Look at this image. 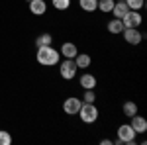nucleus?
<instances>
[{
  "label": "nucleus",
  "mask_w": 147,
  "mask_h": 145,
  "mask_svg": "<svg viewBox=\"0 0 147 145\" xmlns=\"http://www.w3.org/2000/svg\"><path fill=\"white\" fill-rule=\"evenodd\" d=\"M30 12L34 16H43L47 12V2L45 0H32L30 2Z\"/></svg>",
  "instance_id": "obj_12"
},
{
  "label": "nucleus",
  "mask_w": 147,
  "mask_h": 145,
  "mask_svg": "<svg viewBox=\"0 0 147 145\" xmlns=\"http://www.w3.org/2000/svg\"><path fill=\"white\" fill-rule=\"evenodd\" d=\"M73 61H75V65L79 69H88L92 65V57L88 55V53H77Z\"/></svg>",
  "instance_id": "obj_13"
},
{
  "label": "nucleus",
  "mask_w": 147,
  "mask_h": 145,
  "mask_svg": "<svg viewBox=\"0 0 147 145\" xmlns=\"http://www.w3.org/2000/svg\"><path fill=\"white\" fill-rule=\"evenodd\" d=\"M120 35L125 39V43H129V45H139L143 41V37H145L139 32V28H124V32Z\"/></svg>",
  "instance_id": "obj_5"
},
{
  "label": "nucleus",
  "mask_w": 147,
  "mask_h": 145,
  "mask_svg": "<svg viewBox=\"0 0 147 145\" xmlns=\"http://www.w3.org/2000/svg\"><path fill=\"white\" fill-rule=\"evenodd\" d=\"M122 24H124V28H139V26L143 24L141 12L139 10H129L124 18H122Z\"/></svg>",
  "instance_id": "obj_6"
},
{
  "label": "nucleus",
  "mask_w": 147,
  "mask_h": 145,
  "mask_svg": "<svg viewBox=\"0 0 147 145\" xmlns=\"http://www.w3.org/2000/svg\"><path fill=\"white\" fill-rule=\"evenodd\" d=\"M127 12H129V8H127V4H125L124 0H118V2H114V8H112V12H110V14H112L114 18L122 20V18H124V16L127 14Z\"/></svg>",
  "instance_id": "obj_11"
},
{
  "label": "nucleus",
  "mask_w": 147,
  "mask_h": 145,
  "mask_svg": "<svg viewBox=\"0 0 147 145\" xmlns=\"http://www.w3.org/2000/svg\"><path fill=\"white\" fill-rule=\"evenodd\" d=\"M100 143L102 145H114V141H112V139H102Z\"/></svg>",
  "instance_id": "obj_23"
},
{
  "label": "nucleus",
  "mask_w": 147,
  "mask_h": 145,
  "mask_svg": "<svg viewBox=\"0 0 147 145\" xmlns=\"http://www.w3.org/2000/svg\"><path fill=\"white\" fill-rule=\"evenodd\" d=\"M51 6L59 12H65V10H69V6H71V0H51Z\"/></svg>",
  "instance_id": "obj_19"
},
{
  "label": "nucleus",
  "mask_w": 147,
  "mask_h": 145,
  "mask_svg": "<svg viewBox=\"0 0 147 145\" xmlns=\"http://www.w3.org/2000/svg\"><path fill=\"white\" fill-rule=\"evenodd\" d=\"M122 112H124L125 118H131V116H136V114H137V104H136L134 100L124 102V106H122Z\"/></svg>",
  "instance_id": "obj_17"
},
{
  "label": "nucleus",
  "mask_w": 147,
  "mask_h": 145,
  "mask_svg": "<svg viewBox=\"0 0 147 145\" xmlns=\"http://www.w3.org/2000/svg\"><path fill=\"white\" fill-rule=\"evenodd\" d=\"M79 84L82 90H88V88H96V77L92 73H82L79 78Z\"/></svg>",
  "instance_id": "obj_10"
},
{
  "label": "nucleus",
  "mask_w": 147,
  "mask_h": 145,
  "mask_svg": "<svg viewBox=\"0 0 147 145\" xmlns=\"http://www.w3.org/2000/svg\"><path fill=\"white\" fill-rule=\"evenodd\" d=\"M80 100H82V102H96V92H94V88L84 90V94H82Z\"/></svg>",
  "instance_id": "obj_21"
},
{
  "label": "nucleus",
  "mask_w": 147,
  "mask_h": 145,
  "mask_svg": "<svg viewBox=\"0 0 147 145\" xmlns=\"http://www.w3.org/2000/svg\"><path fill=\"white\" fill-rule=\"evenodd\" d=\"M35 61L41 67H55L61 61V53L57 51L53 45H45V47H37L35 51Z\"/></svg>",
  "instance_id": "obj_1"
},
{
  "label": "nucleus",
  "mask_w": 147,
  "mask_h": 145,
  "mask_svg": "<svg viewBox=\"0 0 147 145\" xmlns=\"http://www.w3.org/2000/svg\"><path fill=\"white\" fill-rule=\"evenodd\" d=\"M77 116L80 118V122L82 123H96L98 122V116H100V112L96 108V104L94 102H82L80 104L79 112H77Z\"/></svg>",
  "instance_id": "obj_2"
},
{
  "label": "nucleus",
  "mask_w": 147,
  "mask_h": 145,
  "mask_svg": "<svg viewBox=\"0 0 147 145\" xmlns=\"http://www.w3.org/2000/svg\"><path fill=\"white\" fill-rule=\"evenodd\" d=\"M79 73V67L75 65L73 59H65V61H59V75L63 80H73Z\"/></svg>",
  "instance_id": "obj_4"
},
{
  "label": "nucleus",
  "mask_w": 147,
  "mask_h": 145,
  "mask_svg": "<svg viewBox=\"0 0 147 145\" xmlns=\"http://www.w3.org/2000/svg\"><path fill=\"white\" fill-rule=\"evenodd\" d=\"M59 53L65 57V59H75V55L79 53V47L73 43V41H65V43L61 45V49H59Z\"/></svg>",
  "instance_id": "obj_9"
},
{
  "label": "nucleus",
  "mask_w": 147,
  "mask_h": 145,
  "mask_svg": "<svg viewBox=\"0 0 147 145\" xmlns=\"http://www.w3.org/2000/svg\"><path fill=\"white\" fill-rule=\"evenodd\" d=\"M106 30H108V34H112V35H120L124 32V24H122V20H118V18H112L110 22L106 24Z\"/></svg>",
  "instance_id": "obj_14"
},
{
  "label": "nucleus",
  "mask_w": 147,
  "mask_h": 145,
  "mask_svg": "<svg viewBox=\"0 0 147 145\" xmlns=\"http://www.w3.org/2000/svg\"><path fill=\"white\" fill-rule=\"evenodd\" d=\"M129 125L134 127V132H136L137 135H143L147 132V120L143 116H139V114H136V116L129 118Z\"/></svg>",
  "instance_id": "obj_8"
},
{
  "label": "nucleus",
  "mask_w": 147,
  "mask_h": 145,
  "mask_svg": "<svg viewBox=\"0 0 147 145\" xmlns=\"http://www.w3.org/2000/svg\"><path fill=\"white\" fill-rule=\"evenodd\" d=\"M45 45H53V35L43 32L35 37V47H45Z\"/></svg>",
  "instance_id": "obj_16"
},
{
  "label": "nucleus",
  "mask_w": 147,
  "mask_h": 145,
  "mask_svg": "<svg viewBox=\"0 0 147 145\" xmlns=\"http://www.w3.org/2000/svg\"><path fill=\"white\" fill-rule=\"evenodd\" d=\"M79 6L82 12H88V14H92V12L98 10V0H79Z\"/></svg>",
  "instance_id": "obj_15"
},
{
  "label": "nucleus",
  "mask_w": 147,
  "mask_h": 145,
  "mask_svg": "<svg viewBox=\"0 0 147 145\" xmlns=\"http://www.w3.org/2000/svg\"><path fill=\"white\" fill-rule=\"evenodd\" d=\"M80 104H82L80 98H77V96H69V98H65V102H63V112H65L67 116H77Z\"/></svg>",
  "instance_id": "obj_7"
},
{
  "label": "nucleus",
  "mask_w": 147,
  "mask_h": 145,
  "mask_svg": "<svg viewBox=\"0 0 147 145\" xmlns=\"http://www.w3.org/2000/svg\"><path fill=\"white\" fill-rule=\"evenodd\" d=\"M116 2H118V0H116Z\"/></svg>",
  "instance_id": "obj_25"
},
{
  "label": "nucleus",
  "mask_w": 147,
  "mask_h": 145,
  "mask_svg": "<svg viewBox=\"0 0 147 145\" xmlns=\"http://www.w3.org/2000/svg\"><path fill=\"white\" fill-rule=\"evenodd\" d=\"M114 2L116 0H98V10L102 12V14H110L114 8Z\"/></svg>",
  "instance_id": "obj_18"
},
{
  "label": "nucleus",
  "mask_w": 147,
  "mask_h": 145,
  "mask_svg": "<svg viewBox=\"0 0 147 145\" xmlns=\"http://www.w3.org/2000/svg\"><path fill=\"white\" fill-rule=\"evenodd\" d=\"M12 143V135L10 132H4V129H0V145H10Z\"/></svg>",
  "instance_id": "obj_22"
},
{
  "label": "nucleus",
  "mask_w": 147,
  "mask_h": 145,
  "mask_svg": "<svg viewBox=\"0 0 147 145\" xmlns=\"http://www.w3.org/2000/svg\"><path fill=\"white\" fill-rule=\"evenodd\" d=\"M124 2L127 4L129 10H141L145 6V0H124Z\"/></svg>",
  "instance_id": "obj_20"
},
{
  "label": "nucleus",
  "mask_w": 147,
  "mask_h": 145,
  "mask_svg": "<svg viewBox=\"0 0 147 145\" xmlns=\"http://www.w3.org/2000/svg\"><path fill=\"white\" fill-rule=\"evenodd\" d=\"M26 2H32V0H26Z\"/></svg>",
  "instance_id": "obj_24"
},
{
  "label": "nucleus",
  "mask_w": 147,
  "mask_h": 145,
  "mask_svg": "<svg viewBox=\"0 0 147 145\" xmlns=\"http://www.w3.org/2000/svg\"><path fill=\"white\" fill-rule=\"evenodd\" d=\"M116 139H114V143L120 145V143H125V145H134L137 143V134L134 132V127L129 125V123H122L120 127H118V132H116Z\"/></svg>",
  "instance_id": "obj_3"
}]
</instances>
